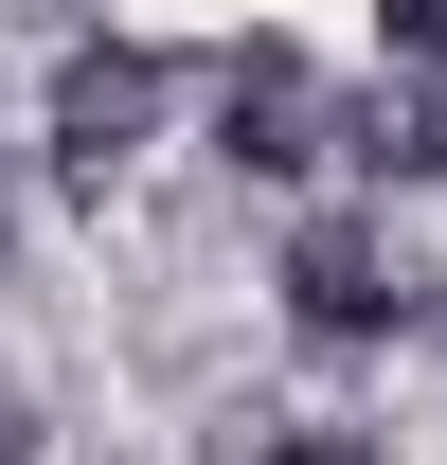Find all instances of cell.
Instances as JSON below:
<instances>
[{
	"instance_id": "1",
	"label": "cell",
	"mask_w": 447,
	"mask_h": 465,
	"mask_svg": "<svg viewBox=\"0 0 447 465\" xmlns=\"http://www.w3.org/2000/svg\"><path fill=\"white\" fill-rule=\"evenodd\" d=\"M144 125H162V54H144V36H72L55 54V179L108 197V179L144 162Z\"/></svg>"
},
{
	"instance_id": "2",
	"label": "cell",
	"mask_w": 447,
	"mask_h": 465,
	"mask_svg": "<svg viewBox=\"0 0 447 465\" xmlns=\"http://www.w3.org/2000/svg\"><path fill=\"white\" fill-rule=\"evenodd\" d=\"M412 304H430V287L393 269L376 215H304V232H286V322H304V341H393Z\"/></svg>"
},
{
	"instance_id": "3",
	"label": "cell",
	"mask_w": 447,
	"mask_h": 465,
	"mask_svg": "<svg viewBox=\"0 0 447 465\" xmlns=\"http://www.w3.org/2000/svg\"><path fill=\"white\" fill-rule=\"evenodd\" d=\"M323 125H340V90L286 54V36H251V54L215 72V143H233V179H304V162H323Z\"/></svg>"
},
{
	"instance_id": "4",
	"label": "cell",
	"mask_w": 447,
	"mask_h": 465,
	"mask_svg": "<svg viewBox=\"0 0 447 465\" xmlns=\"http://www.w3.org/2000/svg\"><path fill=\"white\" fill-rule=\"evenodd\" d=\"M251 465H376V430H358V411H304V430H269Z\"/></svg>"
},
{
	"instance_id": "5",
	"label": "cell",
	"mask_w": 447,
	"mask_h": 465,
	"mask_svg": "<svg viewBox=\"0 0 447 465\" xmlns=\"http://www.w3.org/2000/svg\"><path fill=\"white\" fill-rule=\"evenodd\" d=\"M376 36H393L412 72H447V0H376Z\"/></svg>"
},
{
	"instance_id": "6",
	"label": "cell",
	"mask_w": 447,
	"mask_h": 465,
	"mask_svg": "<svg viewBox=\"0 0 447 465\" xmlns=\"http://www.w3.org/2000/svg\"><path fill=\"white\" fill-rule=\"evenodd\" d=\"M412 125H430V179H447V72H430V90H412Z\"/></svg>"
},
{
	"instance_id": "7",
	"label": "cell",
	"mask_w": 447,
	"mask_h": 465,
	"mask_svg": "<svg viewBox=\"0 0 447 465\" xmlns=\"http://www.w3.org/2000/svg\"><path fill=\"white\" fill-rule=\"evenodd\" d=\"M0 465H36V430H18V411H0Z\"/></svg>"
},
{
	"instance_id": "8",
	"label": "cell",
	"mask_w": 447,
	"mask_h": 465,
	"mask_svg": "<svg viewBox=\"0 0 447 465\" xmlns=\"http://www.w3.org/2000/svg\"><path fill=\"white\" fill-rule=\"evenodd\" d=\"M0 215H18V179H0Z\"/></svg>"
}]
</instances>
